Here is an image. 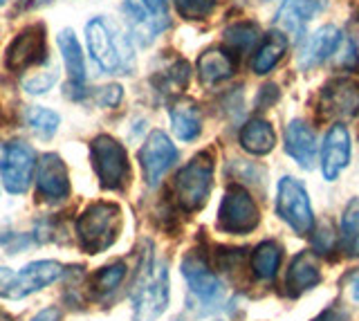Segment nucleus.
Segmentation results:
<instances>
[{"label":"nucleus","mask_w":359,"mask_h":321,"mask_svg":"<svg viewBox=\"0 0 359 321\" xmlns=\"http://www.w3.org/2000/svg\"><path fill=\"white\" fill-rule=\"evenodd\" d=\"M59 48L65 61V70L70 76L72 88H83L86 83V61H83V50L79 46L72 29H63L59 34Z\"/></svg>","instance_id":"obj_25"},{"label":"nucleus","mask_w":359,"mask_h":321,"mask_svg":"<svg viewBox=\"0 0 359 321\" xmlns=\"http://www.w3.org/2000/svg\"><path fill=\"white\" fill-rule=\"evenodd\" d=\"M321 0H283L276 12V27L283 34L301 36L306 25L319 12Z\"/></svg>","instance_id":"obj_20"},{"label":"nucleus","mask_w":359,"mask_h":321,"mask_svg":"<svg viewBox=\"0 0 359 321\" xmlns=\"http://www.w3.org/2000/svg\"><path fill=\"white\" fill-rule=\"evenodd\" d=\"M233 70H236L233 57L229 52L218 50V48L202 52L198 59V76L205 86H216L224 79H229Z\"/></svg>","instance_id":"obj_21"},{"label":"nucleus","mask_w":359,"mask_h":321,"mask_svg":"<svg viewBox=\"0 0 359 321\" xmlns=\"http://www.w3.org/2000/svg\"><path fill=\"white\" fill-rule=\"evenodd\" d=\"M56 79H59V74H56L54 70L50 74H36V76H29V79L22 83V88H25V93L29 95H43L48 93L50 88L56 83Z\"/></svg>","instance_id":"obj_32"},{"label":"nucleus","mask_w":359,"mask_h":321,"mask_svg":"<svg viewBox=\"0 0 359 321\" xmlns=\"http://www.w3.org/2000/svg\"><path fill=\"white\" fill-rule=\"evenodd\" d=\"M36 189L43 200L59 203L70 193L65 162L56 153H45L36 162Z\"/></svg>","instance_id":"obj_15"},{"label":"nucleus","mask_w":359,"mask_h":321,"mask_svg":"<svg viewBox=\"0 0 359 321\" xmlns=\"http://www.w3.org/2000/svg\"><path fill=\"white\" fill-rule=\"evenodd\" d=\"M95 173L106 189H121L130 180V162L126 149L110 135H99L90 144Z\"/></svg>","instance_id":"obj_6"},{"label":"nucleus","mask_w":359,"mask_h":321,"mask_svg":"<svg viewBox=\"0 0 359 321\" xmlns=\"http://www.w3.org/2000/svg\"><path fill=\"white\" fill-rule=\"evenodd\" d=\"M323 281L321 274V261L317 252H299L294 259H292L287 274H285V294L297 299L303 292L312 290Z\"/></svg>","instance_id":"obj_16"},{"label":"nucleus","mask_w":359,"mask_h":321,"mask_svg":"<svg viewBox=\"0 0 359 321\" xmlns=\"http://www.w3.org/2000/svg\"><path fill=\"white\" fill-rule=\"evenodd\" d=\"M321 113L330 119L359 115V86L351 79H334L321 90Z\"/></svg>","instance_id":"obj_13"},{"label":"nucleus","mask_w":359,"mask_h":321,"mask_svg":"<svg viewBox=\"0 0 359 321\" xmlns=\"http://www.w3.org/2000/svg\"><path fill=\"white\" fill-rule=\"evenodd\" d=\"M182 276L189 283V290L194 292L200 301L213 303L222 294V283L216 274L211 272L209 263L200 254H189L182 261Z\"/></svg>","instance_id":"obj_17"},{"label":"nucleus","mask_w":359,"mask_h":321,"mask_svg":"<svg viewBox=\"0 0 359 321\" xmlns=\"http://www.w3.org/2000/svg\"><path fill=\"white\" fill-rule=\"evenodd\" d=\"M216 3L218 0H175V9L187 20H202L213 12Z\"/></svg>","instance_id":"obj_31"},{"label":"nucleus","mask_w":359,"mask_h":321,"mask_svg":"<svg viewBox=\"0 0 359 321\" xmlns=\"http://www.w3.org/2000/svg\"><path fill=\"white\" fill-rule=\"evenodd\" d=\"M171 115V124H173V132L177 139L182 142H194L200 130H202V115L196 102L191 99H177V102L168 110Z\"/></svg>","instance_id":"obj_22"},{"label":"nucleus","mask_w":359,"mask_h":321,"mask_svg":"<svg viewBox=\"0 0 359 321\" xmlns=\"http://www.w3.org/2000/svg\"><path fill=\"white\" fill-rule=\"evenodd\" d=\"M312 321H353V317L341 306H328L325 310H321V313L314 317Z\"/></svg>","instance_id":"obj_34"},{"label":"nucleus","mask_w":359,"mask_h":321,"mask_svg":"<svg viewBox=\"0 0 359 321\" xmlns=\"http://www.w3.org/2000/svg\"><path fill=\"white\" fill-rule=\"evenodd\" d=\"M121 97H123L121 86H108L99 93V104L101 106H117L121 102Z\"/></svg>","instance_id":"obj_36"},{"label":"nucleus","mask_w":359,"mask_h":321,"mask_svg":"<svg viewBox=\"0 0 359 321\" xmlns=\"http://www.w3.org/2000/svg\"><path fill=\"white\" fill-rule=\"evenodd\" d=\"M48 59V43H45V27L29 25L9 43L5 63L9 70L22 72L32 65L43 63Z\"/></svg>","instance_id":"obj_12"},{"label":"nucleus","mask_w":359,"mask_h":321,"mask_svg":"<svg viewBox=\"0 0 359 321\" xmlns=\"http://www.w3.org/2000/svg\"><path fill=\"white\" fill-rule=\"evenodd\" d=\"M258 27L252 23H236L224 29V43L233 52H250L258 43Z\"/></svg>","instance_id":"obj_28"},{"label":"nucleus","mask_w":359,"mask_h":321,"mask_svg":"<svg viewBox=\"0 0 359 321\" xmlns=\"http://www.w3.org/2000/svg\"><path fill=\"white\" fill-rule=\"evenodd\" d=\"M344 283H346L348 290H351V296L355 299V301H359V270L348 274L346 279H344Z\"/></svg>","instance_id":"obj_37"},{"label":"nucleus","mask_w":359,"mask_h":321,"mask_svg":"<svg viewBox=\"0 0 359 321\" xmlns=\"http://www.w3.org/2000/svg\"><path fill=\"white\" fill-rule=\"evenodd\" d=\"M25 119H27V124L34 132H39L41 137H52L56 128H59L61 124V117L54 113V110L50 108H43V106H34L29 108L27 113H25Z\"/></svg>","instance_id":"obj_29"},{"label":"nucleus","mask_w":359,"mask_h":321,"mask_svg":"<svg viewBox=\"0 0 359 321\" xmlns=\"http://www.w3.org/2000/svg\"><path fill=\"white\" fill-rule=\"evenodd\" d=\"M285 153L308 171L317 162V137L303 119H292L285 126Z\"/></svg>","instance_id":"obj_18"},{"label":"nucleus","mask_w":359,"mask_h":321,"mask_svg":"<svg viewBox=\"0 0 359 321\" xmlns=\"http://www.w3.org/2000/svg\"><path fill=\"white\" fill-rule=\"evenodd\" d=\"M276 214L280 220L297 231L299 236H306L314 227V214L310 205V196L297 178L285 175L278 182V193H276Z\"/></svg>","instance_id":"obj_7"},{"label":"nucleus","mask_w":359,"mask_h":321,"mask_svg":"<svg viewBox=\"0 0 359 321\" xmlns=\"http://www.w3.org/2000/svg\"><path fill=\"white\" fill-rule=\"evenodd\" d=\"M3 3H5V0H0V5H3Z\"/></svg>","instance_id":"obj_40"},{"label":"nucleus","mask_w":359,"mask_h":321,"mask_svg":"<svg viewBox=\"0 0 359 321\" xmlns=\"http://www.w3.org/2000/svg\"><path fill=\"white\" fill-rule=\"evenodd\" d=\"M86 43L93 61L106 74H128L133 68V46L123 32L106 18H93L86 25Z\"/></svg>","instance_id":"obj_1"},{"label":"nucleus","mask_w":359,"mask_h":321,"mask_svg":"<svg viewBox=\"0 0 359 321\" xmlns=\"http://www.w3.org/2000/svg\"><path fill=\"white\" fill-rule=\"evenodd\" d=\"M280 261H283V247L274 240H263L261 245H256L250 259L252 274L258 281H274L278 274Z\"/></svg>","instance_id":"obj_23"},{"label":"nucleus","mask_w":359,"mask_h":321,"mask_svg":"<svg viewBox=\"0 0 359 321\" xmlns=\"http://www.w3.org/2000/svg\"><path fill=\"white\" fill-rule=\"evenodd\" d=\"M287 50V36L283 32H272L265 41L263 46L258 48V52L254 54L252 68L256 74H267L269 70L276 68V63L283 59V54Z\"/></svg>","instance_id":"obj_27"},{"label":"nucleus","mask_w":359,"mask_h":321,"mask_svg":"<svg viewBox=\"0 0 359 321\" xmlns=\"http://www.w3.org/2000/svg\"><path fill=\"white\" fill-rule=\"evenodd\" d=\"M177 160V149L173 146V142L168 139L166 132L153 130L146 137L144 146L140 151V164L144 171V180L149 186H155L162 180V175L173 167V162Z\"/></svg>","instance_id":"obj_11"},{"label":"nucleus","mask_w":359,"mask_h":321,"mask_svg":"<svg viewBox=\"0 0 359 321\" xmlns=\"http://www.w3.org/2000/svg\"><path fill=\"white\" fill-rule=\"evenodd\" d=\"M211 184H213V158L209 151H202L189 164H184L175 175L173 196L177 207L187 214L200 212L209 200Z\"/></svg>","instance_id":"obj_3"},{"label":"nucleus","mask_w":359,"mask_h":321,"mask_svg":"<svg viewBox=\"0 0 359 321\" xmlns=\"http://www.w3.org/2000/svg\"><path fill=\"white\" fill-rule=\"evenodd\" d=\"M339 43H341V32L337 27L325 25V27L317 29L314 34H310L306 41L301 43L299 68L310 70V68H314V65L323 63L337 48H339Z\"/></svg>","instance_id":"obj_19"},{"label":"nucleus","mask_w":359,"mask_h":321,"mask_svg":"<svg viewBox=\"0 0 359 321\" xmlns=\"http://www.w3.org/2000/svg\"><path fill=\"white\" fill-rule=\"evenodd\" d=\"M0 321H11V319H9L7 315H3V313H0Z\"/></svg>","instance_id":"obj_39"},{"label":"nucleus","mask_w":359,"mask_h":321,"mask_svg":"<svg viewBox=\"0 0 359 321\" xmlns=\"http://www.w3.org/2000/svg\"><path fill=\"white\" fill-rule=\"evenodd\" d=\"M126 276V265L123 263H110L104 270H99L93 276V287L97 292H112L115 287H119V283Z\"/></svg>","instance_id":"obj_30"},{"label":"nucleus","mask_w":359,"mask_h":321,"mask_svg":"<svg viewBox=\"0 0 359 321\" xmlns=\"http://www.w3.org/2000/svg\"><path fill=\"white\" fill-rule=\"evenodd\" d=\"M123 14L128 18L133 36L149 46L164 29L171 27V12L166 0H123Z\"/></svg>","instance_id":"obj_9"},{"label":"nucleus","mask_w":359,"mask_h":321,"mask_svg":"<svg viewBox=\"0 0 359 321\" xmlns=\"http://www.w3.org/2000/svg\"><path fill=\"white\" fill-rule=\"evenodd\" d=\"M36 169V155L25 142H11L3 151L0 160V173H3V184L9 193H25Z\"/></svg>","instance_id":"obj_10"},{"label":"nucleus","mask_w":359,"mask_h":321,"mask_svg":"<svg viewBox=\"0 0 359 321\" xmlns=\"http://www.w3.org/2000/svg\"><path fill=\"white\" fill-rule=\"evenodd\" d=\"M341 50H339V59H337V65L344 70H355L359 65V52L353 39H344L341 43Z\"/></svg>","instance_id":"obj_33"},{"label":"nucleus","mask_w":359,"mask_h":321,"mask_svg":"<svg viewBox=\"0 0 359 321\" xmlns=\"http://www.w3.org/2000/svg\"><path fill=\"white\" fill-rule=\"evenodd\" d=\"M261 223V212L250 191L233 184L224 193L218 209V227L233 236H243L254 231Z\"/></svg>","instance_id":"obj_8"},{"label":"nucleus","mask_w":359,"mask_h":321,"mask_svg":"<svg viewBox=\"0 0 359 321\" xmlns=\"http://www.w3.org/2000/svg\"><path fill=\"white\" fill-rule=\"evenodd\" d=\"M351 162V132L344 124H334L325 132L321 146V173L323 180L334 182Z\"/></svg>","instance_id":"obj_14"},{"label":"nucleus","mask_w":359,"mask_h":321,"mask_svg":"<svg viewBox=\"0 0 359 321\" xmlns=\"http://www.w3.org/2000/svg\"><path fill=\"white\" fill-rule=\"evenodd\" d=\"M241 146L252 155H267L276 144V132L265 119H250L241 128Z\"/></svg>","instance_id":"obj_24"},{"label":"nucleus","mask_w":359,"mask_h":321,"mask_svg":"<svg viewBox=\"0 0 359 321\" xmlns=\"http://www.w3.org/2000/svg\"><path fill=\"white\" fill-rule=\"evenodd\" d=\"M32 321H59V310H56V308H45Z\"/></svg>","instance_id":"obj_38"},{"label":"nucleus","mask_w":359,"mask_h":321,"mask_svg":"<svg viewBox=\"0 0 359 321\" xmlns=\"http://www.w3.org/2000/svg\"><path fill=\"white\" fill-rule=\"evenodd\" d=\"M121 229V209L115 203H95L76 220V236L83 252H106Z\"/></svg>","instance_id":"obj_2"},{"label":"nucleus","mask_w":359,"mask_h":321,"mask_svg":"<svg viewBox=\"0 0 359 321\" xmlns=\"http://www.w3.org/2000/svg\"><path fill=\"white\" fill-rule=\"evenodd\" d=\"M314 250H317V254H328L334 250V234L328 227L317 231V236H314Z\"/></svg>","instance_id":"obj_35"},{"label":"nucleus","mask_w":359,"mask_h":321,"mask_svg":"<svg viewBox=\"0 0 359 321\" xmlns=\"http://www.w3.org/2000/svg\"><path fill=\"white\" fill-rule=\"evenodd\" d=\"M171 299L168 272L162 263L151 265L142 272V279L133 292V317L135 321H155L164 315Z\"/></svg>","instance_id":"obj_4"},{"label":"nucleus","mask_w":359,"mask_h":321,"mask_svg":"<svg viewBox=\"0 0 359 321\" xmlns=\"http://www.w3.org/2000/svg\"><path fill=\"white\" fill-rule=\"evenodd\" d=\"M63 272L65 268L56 261H34L20 272H11L0 265V296L16 301V299L34 294L59 281Z\"/></svg>","instance_id":"obj_5"},{"label":"nucleus","mask_w":359,"mask_h":321,"mask_svg":"<svg viewBox=\"0 0 359 321\" xmlns=\"http://www.w3.org/2000/svg\"><path fill=\"white\" fill-rule=\"evenodd\" d=\"M339 252L348 259H359V198H353L341 214Z\"/></svg>","instance_id":"obj_26"}]
</instances>
